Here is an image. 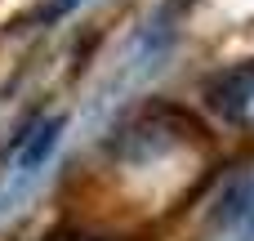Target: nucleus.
Returning a JSON list of instances; mask_svg holds the SVG:
<instances>
[{"label":"nucleus","mask_w":254,"mask_h":241,"mask_svg":"<svg viewBox=\"0 0 254 241\" xmlns=\"http://www.w3.org/2000/svg\"><path fill=\"white\" fill-rule=\"evenodd\" d=\"M205 103L223 125H232L241 134H254V58L219 67L205 80Z\"/></svg>","instance_id":"nucleus-1"},{"label":"nucleus","mask_w":254,"mask_h":241,"mask_svg":"<svg viewBox=\"0 0 254 241\" xmlns=\"http://www.w3.org/2000/svg\"><path fill=\"white\" fill-rule=\"evenodd\" d=\"M205 241H254V174H241L223 192Z\"/></svg>","instance_id":"nucleus-2"},{"label":"nucleus","mask_w":254,"mask_h":241,"mask_svg":"<svg viewBox=\"0 0 254 241\" xmlns=\"http://www.w3.org/2000/svg\"><path fill=\"white\" fill-rule=\"evenodd\" d=\"M58 130H63V121L58 116H49V121H36L22 139H18V148H13V157H18V170H36L49 152H54V143H58Z\"/></svg>","instance_id":"nucleus-3"},{"label":"nucleus","mask_w":254,"mask_h":241,"mask_svg":"<svg viewBox=\"0 0 254 241\" xmlns=\"http://www.w3.org/2000/svg\"><path fill=\"white\" fill-rule=\"evenodd\" d=\"M76 4H80V0H54V4H49V13H54V18H63V13H71Z\"/></svg>","instance_id":"nucleus-4"},{"label":"nucleus","mask_w":254,"mask_h":241,"mask_svg":"<svg viewBox=\"0 0 254 241\" xmlns=\"http://www.w3.org/2000/svg\"><path fill=\"white\" fill-rule=\"evenodd\" d=\"M49 241H103V237H80V233H71V237H49Z\"/></svg>","instance_id":"nucleus-5"}]
</instances>
